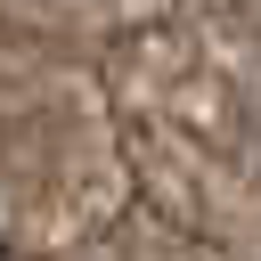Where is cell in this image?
I'll list each match as a JSON object with an SVG mask.
<instances>
[{
    "mask_svg": "<svg viewBox=\"0 0 261 261\" xmlns=\"http://www.w3.org/2000/svg\"><path fill=\"white\" fill-rule=\"evenodd\" d=\"M0 261H8V245H0Z\"/></svg>",
    "mask_w": 261,
    "mask_h": 261,
    "instance_id": "obj_1",
    "label": "cell"
}]
</instances>
